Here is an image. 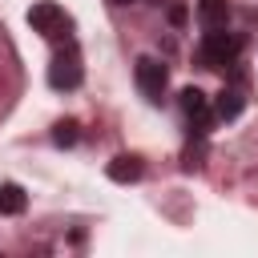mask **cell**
I'll list each match as a JSON object with an SVG mask.
<instances>
[{"mask_svg": "<svg viewBox=\"0 0 258 258\" xmlns=\"http://www.w3.org/2000/svg\"><path fill=\"white\" fill-rule=\"evenodd\" d=\"M238 48H242V40H238L234 32H226V28H206V36H202V60H206L210 69L234 60Z\"/></svg>", "mask_w": 258, "mask_h": 258, "instance_id": "1", "label": "cell"}, {"mask_svg": "<svg viewBox=\"0 0 258 258\" xmlns=\"http://www.w3.org/2000/svg\"><path fill=\"white\" fill-rule=\"evenodd\" d=\"M28 24H32L40 36H48V40L69 36V16H64V8H56V4H48V0L28 12Z\"/></svg>", "mask_w": 258, "mask_h": 258, "instance_id": "2", "label": "cell"}, {"mask_svg": "<svg viewBox=\"0 0 258 258\" xmlns=\"http://www.w3.org/2000/svg\"><path fill=\"white\" fill-rule=\"evenodd\" d=\"M81 77H85V69H81L77 48H64V52L52 56V64H48V85L52 89H77Z\"/></svg>", "mask_w": 258, "mask_h": 258, "instance_id": "3", "label": "cell"}, {"mask_svg": "<svg viewBox=\"0 0 258 258\" xmlns=\"http://www.w3.org/2000/svg\"><path fill=\"white\" fill-rule=\"evenodd\" d=\"M165 85H169V69H165L157 56H141V60H137V89H141L149 101H161Z\"/></svg>", "mask_w": 258, "mask_h": 258, "instance_id": "4", "label": "cell"}, {"mask_svg": "<svg viewBox=\"0 0 258 258\" xmlns=\"http://www.w3.org/2000/svg\"><path fill=\"white\" fill-rule=\"evenodd\" d=\"M177 101H181V113H185V117H194V121H206V117H210V97H206L202 89L189 85V89L177 93Z\"/></svg>", "mask_w": 258, "mask_h": 258, "instance_id": "5", "label": "cell"}, {"mask_svg": "<svg viewBox=\"0 0 258 258\" xmlns=\"http://www.w3.org/2000/svg\"><path fill=\"white\" fill-rule=\"evenodd\" d=\"M198 20L206 28H226L230 24V4L226 0H198Z\"/></svg>", "mask_w": 258, "mask_h": 258, "instance_id": "6", "label": "cell"}, {"mask_svg": "<svg viewBox=\"0 0 258 258\" xmlns=\"http://www.w3.org/2000/svg\"><path fill=\"white\" fill-rule=\"evenodd\" d=\"M242 105H246V101H242L238 89H222V93L214 97V117H218V121H234V117L242 113Z\"/></svg>", "mask_w": 258, "mask_h": 258, "instance_id": "7", "label": "cell"}, {"mask_svg": "<svg viewBox=\"0 0 258 258\" xmlns=\"http://www.w3.org/2000/svg\"><path fill=\"white\" fill-rule=\"evenodd\" d=\"M0 214H24V189L16 181L0 185Z\"/></svg>", "mask_w": 258, "mask_h": 258, "instance_id": "8", "label": "cell"}, {"mask_svg": "<svg viewBox=\"0 0 258 258\" xmlns=\"http://www.w3.org/2000/svg\"><path fill=\"white\" fill-rule=\"evenodd\" d=\"M109 177L113 181H133V177H141V161L137 157H113L109 161Z\"/></svg>", "mask_w": 258, "mask_h": 258, "instance_id": "9", "label": "cell"}, {"mask_svg": "<svg viewBox=\"0 0 258 258\" xmlns=\"http://www.w3.org/2000/svg\"><path fill=\"white\" fill-rule=\"evenodd\" d=\"M52 141H56V145H73V141H77V125H73V121H60L56 133H52Z\"/></svg>", "mask_w": 258, "mask_h": 258, "instance_id": "10", "label": "cell"}, {"mask_svg": "<svg viewBox=\"0 0 258 258\" xmlns=\"http://www.w3.org/2000/svg\"><path fill=\"white\" fill-rule=\"evenodd\" d=\"M169 20H173V24H181V20H185V8H181V4H173V8H169Z\"/></svg>", "mask_w": 258, "mask_h": 258, "instance_id": "11", "label": "cell"}, {"mask_svg": "<svg viewBox=\"0 0 258 258\" xmlns=\"http://www.w3.org/2000/svg\"><path fill=\"white\" fill-rule=\"evenodd\" d=\"M109 4H137V0H109Z\"/></svg>", "mask_w": 258, "mask_h": 258, "instance_id": "12", "label": "cell"}]
</instances>
